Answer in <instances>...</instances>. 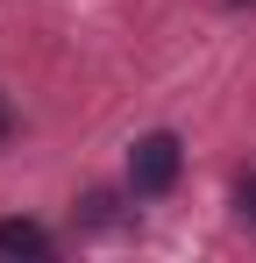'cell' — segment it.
Listing matches in <instances>:
<instances>
[{
	"label": "cell",
	"mask_w": 256,
	"mask_h": 263,
	"mask_svg": "<svg viewBox=\"0 0 256 263\" xmlns=\"http://www.w3.org/2000/svg\"><path fill=\"white\" fill-rule=\"evenodd\" d=\"M178 171H185V142L171 128H150L128 149V192H135V199H164L171 185H178Z\"/></svg>",
	"instance_id": "obj_1"
},
{
	"label": "cell",
	"mask_w": 256,
	"mask_h": 263,
	"mask_svg": "<svg viewBox=\"0 0 256 263\" xmlns=\"http://www.w3.org/2000/svg\"><path fill=\"white\" fill-rule=\"evenodd\" d=\"M0 256H36V263H50V256H57V235L36 228V220H0Z\"/></svg>",
	"instance_id": "obj_2"
},
{
	"label": "cell",
	"mask_w": 256,
	"mask_h": 263,
	"mask_svg": "<svg viewBox=\"0 0 256 263\" xmlns=\"http://www.w3.org/2000/svg\"><path fill=\"white\" fill-rule=\"evenodd\" d=\"M114 206H121L114 192H85V199H79V220H85V228H114Z\"/></svg>",
	"instance_id": "obj_3"
},
{
	"label": "cell",
	"mask_w": 256,
	"mask_h": 263,
	"mask_svg": "<svg viewBox=\"0 0 256 263\" xmlns=\"http://www.w3.org/2000/svg\"><path fill=\"white\" fill-rule=\"evenodd\" d=\"M14 142V107H7V92H0V149Z\"/></svg>",
	"instance_id": "obj_5"
},
{
	"label": "cell",
	"mask_w": 256,
	"mask_h": 263,
	"mask_svg": "<svg viewBox=\"0 0 256 263\" xmlns=\"http://www.w3.org/2000/svg\"><path fill=\"white\" fill-rule=\"evenodd\" d=\"M235 214H242V228H256V171L235 178Z\"/></svg>",
	"instance_id": "obj_4"
}]
</instances>
